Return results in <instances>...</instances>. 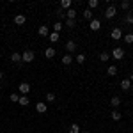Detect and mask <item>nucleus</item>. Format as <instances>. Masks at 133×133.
<instances>
[{"mask_svg":"<svg viewBox=\"0 0 133 133\" xmlns=\"http://www.w3.org/2000/svg\"><path fill=\"white\" fill-rule=\"evenodd\" d=\"M34 59H36V53L32 50H25L21 53V62H32Z\"/></svg>","mask_w":133,"mask_h":133,"instance_id":"f257e3e1","label":"nucleus"},{"mask_svg":"<svg viewBox=\"0 0 133 133\" xmlns=\"http://www.w3.org/2000/svg\"><path fill=\"white\" fill-rule=\"evenodd\" d=\"M18 91H20L21 96H29V92H30V85H29V82H21L20 85H18Z\"/></svg>","mask_w":133,"mask_h":133,"instance_id":"f03ea898","label":"nucleus"},{"mask_svg":"<svg viewBox=\"0 0 133 133\" xmlns=\"http://www.w3.org/2000/svg\"><path fill=\"white\" fill-rule=\"evenodd\" d=\"M110 57H114L115 61H121V59H124V50L117 46V48H114V50H112V55H110Z\"/></svg>","mask_w":133,"mask_h":133,"instance_id":"7ed1b4c3","label":"nucleus"},{"mask_svg":"<svg viewBox=\"0 0 133 133\" xmlns=\"http://www.w3.org/2000/svg\"><path fill=\"white\" fill-rule=\"evenodd\" d=\"M115 14H117L115 5H108V7H107V11H105V18H107V20H112Z\"/></svg>","mask_w":133,"mask_h":133,"instance_id":"20e7f679","label":"nucleus"},{"mask_svg":"<svg viewBox=\"0 0 133 133\" xmlns=\"http://www.w3.org/2000/svg\"><path fill=\"white\" fill-rule=\"evenodd\" d=\"M89 29H91V30H99V29H101V21L99 20H96V18H92L91 21H89Z\"/></svg>","mask_w":133,"mask_h":133,"instance_id":"39448f33","label":"nucleus"},{"mask_svg":"<svg viewBox=\"0 0 133 133\" xmlns=\"http://www.w3.org/2000/svg\"><path fill=\"white\" fill-rule=\"evenodd\" d=\"M36 110H37L39 114H46L48 112V105H46L44 101H39L37 105H36Z\"/></svg>","mask_w":133,"mask_h":133,"instance_id":"423d86ee","label":"nucleus"},{"mask_svg":"<svg viewBox=\"0 0 133 133\" xmlns=\"http://www.w3.org/2000/svg\"><path fill=\"white\" fill-rule=\"evenodd\" d=\"M110 36H112V39H114V41H119V39L123 37V32H121V29H114Z\"/></svg>","mask_w":133,"mask_h":133,"instance_id":"0eeeda50","label":"nucleus"},{"mask_svg":"<svg viewBox=\"0 0 133 133\" xmlns=\"http://www.w3.org/2000/svg\"><path fill=\"white\" fill-rule=\"evenodd\" d=\"M25 21H27L25 14H16V16H14V25H23Z\"/></svg>","mask_w":133,"mask_h":133,"instance_id":"6e6552de","label":"nucleus"},{"mask_svg":"<svg viewBox=\"0 0 133 133\" xmlns=\"http://www.w3.org/2000/svg\"><path fill=\"white\" fill-rule=\"evenodd\" d=\"M37 34H39L41 37H46V36H50V32H48V27H46V25H41V27L37 29Z\"/></svg>","mask_w":133,"mask_h":133,"instance_id":"1a4fd4ad","label":"nucleus"},{"mask_svg":"<svg viewBox=\"0 0 133 133\" xmlns=\"http://www.w3.org/2000/svg\"><path fill=\"white\" fill-rule=\"evenodd\" d=\"M66 50H68V53H73V51L76 50V43L69 39V41L66 43Z\"/></svg>","mask_w":133,"mask_h":133,"instance_id":"9d476101","label":"nucleus"},{"mask_svg":"<svg viewBox=\"0 0 133 133\" xmlns=\"http://www.w3.org/2000/svg\"><path fill=\"white\" fill-rule=\"evenodd\" d=\"M121 89H123V91H130V89H131V82H130V78H124L123 82H121Z\"/></svg>","mask_w":133,"mask_h":133,"instance_id":"9b49d317","label":"nucleus"},{"mask_svg":"<svg viewBox=\"0 0 133 133\" xmlns=\"http://www.w3.org/2000/svg\"><path fill=\"white\" fill-rule=\"evenodd\" d=\"M71 62H73V55L71 53H66V55L62 57V64H64V66H69Z\"/></svg>","mask_w":133,"mask_h":133,"instance_id":"f8f14e48","label":"nucleus"},{"mask_svg":"<svg viewBox=\"0 0 133 133\" xmlns=\"http://www.w3.org/2000/svg\"><path fill=\"white\" fill-rule=\"evenodd\" d=\"M11 61L14 62V64H20V62H21V53H18V51H14V53L11 55Z\"/></svg>","mask_w":133,"mask_h":133,"instance_id":"ddd939ff","label":"nucleus"},{"mask_svg":"<svg viewBox=\"0 0 133 133\" xmlns=\"http://www.w3.org/2000/svg\"><path fill=\"white\" fill-rule=\"evenodd\" d=\"M110 117H112L114 121H121V119H123V114L119 112V110H112V114H110Z\"/></svg>","mask_w":133,"mask_h":133,"instance_id":"4468645a","label":"nucleus"},{"mask_svg":"<svg viewBox=\"0 0 133 133\" xmlns=\"http://www.w3.org/2000/svg\"><path fill=\"white\" fill-rule=\"evenodd\" d=\"M110 105H112V107H114V110H115V108H117V107L121 105V98H119V96H114L112 99H110Z\"/></svg>","mask_w":133,"mask_h":133,"instance_id":"2eb2a0df","label":"nucleus"},{"mask_svg":"<svg viewBox=\"0 0 133 133\" xmlns=\"http://www.w3.org/2000/svg\"><path fill=\"white\" fill-rule=\"evenodd\" d=\"M44 57L46 59H53L55 57V48H46L44 50Z\"/></svg>","mask_w":133,"mask_h":133,"instance_id":"dca6fc26","label":"nucleus"},{"mask_svg":"<svg viewBox=\"0 0 133 133\" xmlns=\"http://www.w3.org/2000/svg\"><path fill=\"white\" fill-rule=\"evenodd\" d=\"M59 37H61V36H59V32H51L50 36H48L50 43H57V41H59Z\"/></svg>","mask_w":133,"mask_h":133,"instance_id":"f3484780","label":"nucleus"},{"mask_svg":"<svg viewBox=\"0 0 133 133\" xmlns=\"http://www.w3.org/2000/svg\"><path fill=\"white\" fill-rule=\"evenodd\" d=\"M75 16H76V11L73 9H68V12H66V18H68V20H75Z\"/></svg>","mask_w":133,"mask_h":133,"instance_id":"a211bd4d","label":"nucleus"},{"mask_svg":"<svg viewBox=\"0 0 133 133\" xmlns=\"http://www.w3.org/2000/svg\"><path fill=\"white\" fill-rule=\"evenodd\" d=\"M107 75H108V76H115V75H117V68H115V66H108Z\"/></svg>","mask_w":133,"mask_h":133,"instance_id":"6ab92c4d","label":"nucleus"},{"mask_svg":"<svg viewBox=\"0 0 133 133\" xmlns=\"http://www.w3.org/2000/svg\"><path fill=\"white\" fill-rule=\"evenodd\" d=\"M18 103H20L21 107H27V105H29V96H20Z\"/></svg>","mask_w":133,"mask_h":133,"instance_id":"aec40b11","label":"nucleus"},{"mask_svg":"<svg viewBox=\"0 0 133 133\" xmlns=\"http://www.w3.org/2000/svg\"><path fill=\"white\" fill-rule=\"evenodd\" d=\"M69 133H80V126L76 123H73L71 126H69Z\"/></svg>","mask_w":133,"mask_h":133,"instance_id":"412c9836","label":"nucleus"},{"mask_svg":"<svg viewBox=\"0 0 133 133\" xmlns=\"http://www.w3.org/2000/svg\"><path fill=\"white\" fill-rule=\"evenodd\" d=\"M83 18L91 21V20H92V11H91V9H85V11H83Z\"/></svg>","mask_w":133,"mask_h":133,"instance_id":"4be33fe9","label":"nucleus"},{"mask_svg":"<svg viewBox=\"0 0 133 133\" xmlns=\"http://www.w3.org/2000/svg\"><path fill=\"white\" fill-rule=\"evenodd\" d=\"M9 99H11L12 103H18V99H20V94H18V92H12V94L9 96Z\"/></svg>","mask_w":133,"mask_h":133,"instance_id":"5701e85b","label":"nucleus"},{"mask_svg":"<svg viewBox=\"0 0 133 133\" xmlns=\"http://www.w3.org/2000/svg\"><path fill=\"white\" fill-rule=\"evenodd\" d=\"M130 5H131V4H130V0H123V2H121V9H124V11L130 9Z\"/></svg>","mask_w":133,"mask_h":133,"instance_id":"b1692460","label":"nucleus"},{"mask_svg":"<svg viewBox=\"0 0 133 133\" xmlns=\"http://www.w3.org/2000/svg\"><path fill=\"white\" fill-rule=\"evenodd\" d=\"M108 59H110V55H108L107 51H103V53H99V61H101V62H107Z\"/></svg>","mask_w":133,"mask_h":133,"instance_id":"393cba45","label":"nucleus"},{"mask_svg":"<svg viewBox=\"0 0 133 133\" xmlns=\"http://www.w3.org/2000/svg\"><path fill=\"white\" fill-rule=\"evenodd\" d=\"M55 99H57V98H55V94H53V92H48V94H46V101H48V103H53Z\"/></svg>","mask_w":133,"mask_h":133,"instance_id":"a878e982","label":"nucleus"},{"mask_svg":"<svg viewBox=\"0 0 133 133\" xmlns=\"http://www.w3.org/2000/svg\"><path fill=\"white\" fill-rule=\"evenodd\" d=\"M61 5L64 7V9H71V0H62Z\"/></svg>","mask_w":133,"mask_h":133,"instance_id":"bb28decb","label":"nucleus"},{"mask_svg":"<svg viewBox=\"0 0 133 133\" xmlns=\"http://www.w3.org/2000/svg\"><path fill=\"white\" fill-rule=\"evenodd\" d=\"M75 59H76V62H78V64H83V62H85V55H83V53H78Z\"/></svg>","mask_w":133,"mask_h":133,"instance_id":"cd10ccee","label":"nucleus"},{"mask_svg":"<svg viewBox=\"0 0 133 133\" xmlns=\"http://www.w3.org/2000/svg\"><path fill=\"white\" fill-rule=\"evenodd\" d=\"M62 30V23L61 21H55V25H53V32H61Z\"/></svg>","mask_w":133,"mask_h":133,"instance_id":"c85d7f7f","label":"nucleus"},{"mask_svg":"<svg viewBox=\"0 0 133 133\" xmlns=\"http://www.w3.org/2000/svg\"><path fill=\"white\" fill-rule=\"evenodd\" d=\"M124 43L131 44V43H133V34H126V36H124Z\"/></svg>","mask_w":133,"mask_h":133,"instance_id":"c756f323","label":"nucleus"},{"mask_svg":"<svg viewBox=\"0 0 133 133\" xmlns=\"http://www.w3.org/2000/svg\"><path fill=\"white\" fill-rule=\"evenodd\" d=\"M98 5H99L98 0H89V9H94V7H98Z\"/></svg>","mask_w":133,"mask_h":133,"instance_id":"7c9ffc66","label":"nucleus"},{"mask_svg":"<svg viewBox=\"0 0 133 133\" xmlns=\"http://www.w3.org/2000/svg\"><path fill=\"white\" fill-rule=\"evenodd\" d=\"M75 23H76L75 20H68V18H66V27H69V29H73V27H75Z\"/></svg>","mask_w":133,"mask_h":133,"instance_id":"2f4dec72","label":"nucleus"},{"mask_svg":"<svg viewBox=\"0 0 133 133\" xmlns=\"http://www.w3.org/2000/svg\"><path fill=\"white\" fill-rule=\"evenodd\" d=\"M126 23H128V25H133V14H128V16H126Z\"/></svg>","mask_w":133,"mask_h":133,"instance_id":"473e14b6","label":"nucleus"},{"mask_svg":"<svg viewBox=\"0 0 133 133\" xmlns=\"http://www.w3.org/2000/svg\"><path fill=\"white\" fill-rule=\"evenodd\" d=\"M57 18H59V20L66 18V12H62V11H57Z\"/></svg>","mask_w":133,"mask_h":133,"instance_id":"72a5a7b5","label":"nucleus"},{"mask_svg":"<svg viewBox=\"0 0 133 133\" xmlns=\"http://www.w3.org/2000/svg\"><path fill=\"white\" fill-rule=\"evenodd\" d=\"M130 82H133V73H131V75H130Z\"/></svg>","mask_w":133,"mask_h":133,"instance_id":"f704fd0d","label":"nucleus"},{"mask_svg":"<svg viewBox=\"0 0 133 133\" xmlns=\"http://www.w3.org/2000/svg\"><path fill=\"white\" fill-rule=\"evenodd\" d=\"M2 78H4V73H2V71H0V80H2Z\"/></svg>","mask_w":133,"mask_h":133,"instance_id":"c9c22d12","label":"nucleus"},{"mask_svg":"<svg viewBox=\"0 0 133 133\" xmlns=\"http://www.w3.org/2000/svg\"><path fill=\"white\" fill-rule=\"evenodd\" d=\"M80 133H91V131H80Z\"/></svg>","mask_w":133,"mask_h":133,"instance_id":"e433bc0d","label":"nucleus"},{"mask_svg":"<svg viewBox=\"0 0 133 133\" xmlns=\"http://www.w3.org/2000/svg\"><path fill=\"white\" fill-rule=\"evenodd\" d=\"M131 92H133V83H131Z\"/></svg>","mask_w":133,"mask_h":133,"instance_id":"4c0bfd02","label":"nucleus"},{"mask_svg":"<svg viewBox=\"0 0 133 133\" xmlns=\"http://www.w3.org/2000/svg\"><path fill=\"white\" fill-rule=\"evenodd\" d=\"M0 5H2V4H0Z\"/></svg>","mask_w":133,"mask_h":133,"instance_id":"58836bf2","label":"nucleus"}]
</instances>
